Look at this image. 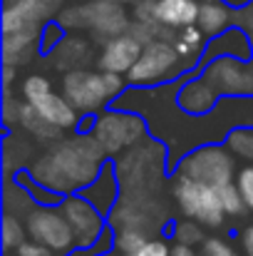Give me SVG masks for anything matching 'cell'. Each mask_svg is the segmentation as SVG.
Returning <instances> with one entry per match:
<instances>
[{"mask_svg": "<svg viewBox=\"0 0 253 256\" xmlns=\"http://www.w3.org/2000/svg\"><path fill=\"white\" fill-rule=\"evenodd\" d=\"M107 154L89 132L55 142L45 154L30 164V179L57 196H70L89 186L104 170Z\"/></svg>", "mask_w": 253, "mask_h": 256, "instance_id": "1", "label": "cell"}, {"mask_svg": "<svg viewBox=\"0 0 253 256\" xmlns=\"http://www.w3.org/2000/svg\"><path fill=\"white\" fill-rule=\"evenodd\" d=\"M124 92V80L117 72L107 70H72L62 78V94L72 102V107L82 114L102 112L109 102L119 100Z\"/></svg>", "mask_w": 253, "mask_h": 256, "instance_id": "2", "label": "cell"}, {"mask_svg": "<svg viewBox=\"0 0 253 256\" xmlns=\"http://www.w3.org/2000/svg\"><path fill=\"white\" fill-rule=\"evenodd\" d=\"M89 134L97 140L107 157H119L122 152H129L132 147L144 142L147 122L139 117V112H129L124 107L102 110L99 114H94Z\"/></svg>", "mask_w": 253, "mask_h": 256, "instance_id": "3", "label": "cell"}, {"mask_svg": "<svg viewBox=\"0 0 253 256\" xmlns=\"http://www.w3.org/2000/svg\"><path fill=\"white\" fill-rule=\"evenodd\" d=\"M164 160H167V152L157 142H142V144L132 147L127 154H119L114 172H117L122 192L154 194V189L162 182Z\"/></svg>", "mask_w": 253, "mask_h": 256, "instance_id": "4", "label": "cell"}, {"mask_svg": "<svg viewBox=\"0 0 253 256\" xmlns=\"http://www.w3.org/2000/svg\"><path fill=\"white\" fill-rule=\"evenodd\" d=\"M171 194H174L179 209L184 212V216L199 222L201 226H211V229L224 224L226 212L219 199V186L204 184L199 179H191V176L176 172L174 182H171Z\"/></svg>", "mask_w": 253, "mask_h": 256, "instance_id": "5", "label": "cell"}, {"mask_svg": "<svg viewBox=\"0 0 253 256\" xmlns=\"http://www.w3.org/2000/svg\"><path fill=\"white\" fill-rule=\"evenodd\" d=\"M167 209L154 194H139V192H122L119 202L107 216L109 229H139L154 236L164 224Z\"/></svg>", "mask_w": 253, "mask_h": 256, "instance_id": "6", "label": "cell"}, {"mask_svg": "<svg viewBox=\"0 0 253 256\" xmlns=\"http://www.w3.org/2000/svg\"><path fill=\"white\" fill-rule=\"evenodd\" d=\"M189 68H194V65L179 55L174 42L167 38H159V40L144 45L142 58L129 70L127 80L132 85H157V82L171 80L174 75H179L181 70H189Z\"/></svg>", "mask_w": 253, "mask_h": 256, "instance_id": "7", "label": "cell"}, {"mask_svg": "<svg viewBox=\"0 0 253 256\" xmlns=\"http://www.w3.org/2000/svg\"><path fill=\"white\" fill-rule=\"evenodd\" d=\"M20 92H22V100L27 104H32L42 117H47L62 132L75 130L80 124V112L72 107V102L65 94L52 90V82L45 75H27L22 80Z\"/></svg>", "mask_w": 253, "mask_h": 256, "instance_id": "8", "label": "cell"}, {"mask_svg": "<svg viewBox=\"0 0 253 256\" xmlns=\"http://www.w3.org/2000/svg\"><path fill=\"white\" fill-rule=\"evenodd\" d=\"M176 172L191 179H199L204 184H211V186H224L236 179V162H234L231 150H224L219 144H206V147L189 152L179 162Z\"/></svg>", "mask_w": 253, "mask_h": 256, "instance_id": "9", "label": "cell"}, {"mask_svg": "<svg viewBox=\"0 0 253 256\" xmlns=\"http://www.w3.org/2000/svg\"><path fill=\"white\" fill-rule=\"evenodd\" d=\"M25 224H27L30 239L55 249L60 256L77 246L75 232H72V226H70L60 204H37L30 212V216L25 219Z\"/></svg>", "mask_w": 253, "mask_h": 256, "instance_id": "10", "label": "cell"}, {"mask_svg": "<svg viewBox=\"0 0 253 256\" xmlns=\"http://www.w3.org/2000/svg\"><path fill=\"white\" fill-rule=\"evenodd\" d=\"M62 0H5L2 32H37L42 35L50 18H57Z\"/></svg>", "mask_w": 253, "mask_h": 256, "instance_id": "11", "label": "cell"}, {"mask_svg": "<svg viewBox=\"0 0 253 256\" xmlns=\"http://www.w3.org/2000/svg\"><path fill=\"white\" fill-rule=\"evenodd\" d=\"M204 78L221 97H253V65L241 58H214L204 68Z\"/></svg>", "mask_w": 253, "mask_h": 256, "instance_id": "12", "label": "cell"}, {"mask_svg": "<svg viewBox=\"0 0 253 256\" xmlns=\"http://www.w3.org/2000/svg\"><path fill=\"white\" fill-rule=\"evenodd\" d=\"M60 206H62V212H65V216H67L72 232H75L77 249L87 254V252L99 242V236L107 232V226H109V224H107V216H104L89 199H84L82 194H70V196H65Z\"/></svg>", "mask_w": 253, "mask_h": 256, "instance_id": "13", "label": "cell"}, {"mask_svg": "<svg viewBox=\"0 0 253 256\" xmlns=\"http://www.w3.org/2000/svg\"><path fill=\"white\" fill-rule=\"evenodd\" d=\"M132 22L124 10V2L117 0H89L84 2V30H92L102 40H112L122 32H129Z\"/></svg>", "mask_w": 253, "mask_h": 256, "instance_id": "14", "label": "cell"}, {"mask_svg": "<svg viewBox=\"0 0 253 256\" xmlns=\"http://www.w3.org/2000/svg\"><path fill=\"white\" fill-rule=\"evenodd\" d=\"M142 50H144V45L132 32H122L104 42V50H102L97 65H99V70H107V72L129 75V70L142 58Z\"/></svg>", "mask_w": 253, "mask_h": 256, "instance_id": "15", "label": "cell"}, {"mask_svg": "<svg viewBox=\"0 0 253 256\" xmlns=\"http://www.w3.org/2000/svg\"><path fill=\"white\" fill-rule=\"evenodd\" d=\"M219 92L206 78L199 80H186L184 85L176 90V102L186 114H209L219 104Z\"/></svg>", "mask_w": 253, "mask_h": 256, "instance_id": "16", "label": "cell"}, {"mask_svg": "<svg viewBox=\"0 0 253 256\" xmlns=\"http://www.w3.org/2000/svg\"><path fill=\"white\" fill-rule=\"evenodd\" d=\"M80 194H82L84 199H89L104 216H109V212L114 209V204L122 196V186H119V179H117L114 167L112 164H104V170L99 172V176L89 186H84Z\"/></svg>", "mask_w": 253, "mask_h": 256, "instance_id": "17", "label": "cell"}, {"mask_svg": "<svg viewBox=\"0 0 253 256\" xmlns=\"http://www.w3.org/2000/svg\"><path fill=\"white\" fill-rule=\"evenodd\" d=\"M89 42L82 35H67L50 50V65L60 72H72L89 62Z\"/></svg>", "mask_w": 253, "mask_h": 256, "instance_id": "18", "label": "cell"}, {"mask_svg": "<svg viewBox=\"0 0 253 256\" xmlns=\"http://www.w3.org/2000/svg\"><path fill=\"white\" fill-rule=\"evenodd\" d=\"M201 0H154V18L169 30L196 25Z\"/></svg>", "mask_w": 253, "mask_h": 256, "instance_id": "19", "label": "cell"}, {"mask_svg": "<svg viewBox=\"0 0 253 256\" xmlns=\"http://www.w3.org/2000/svg\"><path fill=\"white\" fill-rule=\"evenodd\" d=\"M37 32H2V65H12L20 70V65L30 62L37 45H40Z\"/></svg>", "mask_w": 253, "mask_h": 256, "instance_id": "20", "label": "cell"}, {"mask_svg": "<svg viewBox=\"0 0 253 256\" xmlns=\"http://www.w3.org/2000/svg\"><path fill=\"white\" fill-rule=\"evenodd\" d=\"M17 127H20L22 132L32 134V140H37V142H60V137H62V130L55 127L47 117H42V114H40L32 104H27L25 100H22V104H20Z\"/></svg>", "mask_w": 253, "mask_h": 256, "instance_id": "21", "label": "cell"}, {"mask_svg": "<svg viewBox=\"0 0 253 256\" xmlns=\"http://www.w3.org/2000/svg\"><path fill=\"white\" fill-rule=\"evenodd\" d=\"M234 12L224 0H201L199 2V20L196 25L204 30L206 38H216L221 32H226V28L231 25Z\"/></svg>", "mask_w": 253, "mask_h": 256, "instance_id": "22", "label": "cell"}, {"mask_svg": "<svg viewBox=\"0 0 253 256\" xmlns=\"http://www.w3.org/2000/svg\"><path fill=\"white\" fill-rule=\"evenodd\" d=\"M37 206L32 192L27 189V184H22L20 179H10L5 176V189H2V209L5 214H15L20 219H27L30 212Z\"/></svg>", "mask_w": 253, "mask_h": 256, "instance_id": "23", "label": "cell"}, {"mask_svg": "<svg viewBox=\"0 0 253 256\" xmlns=\"http://www.w3.org/2000/svg\"><path fill=\"white\" fill-rule=\"evenodd\" d=\"M32 144L25 140V134H10L5 140V154H2V164H5V176H12V172L22 170L25 162L32 160ZM35 162V160H32Z\"/></svg>", "mask_w": 253, "mask_h": 256, "instance_id": "24", "label": "cell"}, {"mask_svg": "<svg viewBox=\"0 0 253 256\" xmlns=\"http://www.w3.org/2000/svg\"><path fill=\"white\" fill-rule=\"evenodd\" d=\"M204 40H206V35H204V30L199 28V25H189V28H181V30H176V35H174V48L179 50V55L186 60V62H191L194 65V60L204 52Z\"/></svg>", "mask_w": 253, "mask_h": 256, "instance_id": "25", "label": "cell"}, {"mask_svg": "<svg viewBox=\"0 0 253 256\" xmlns=\"http://www.w3.org/2000/svg\"><path fill=\"white\" fill-rule=\"evenodd\" d=\"M214 50H219L216 58H221V55H231V58H241V60H246V58L251 55V42H249V38H246L241 30H229V32L216 35V40L206 48V52H214Z\"/></svg>", "mask_w": 253, "mask_h": 256, "instance_id": "26", "label": "cell"}, {"mask_svg": "<svg viewBox=\"0 0 253 256\" xmlns=\"http://www.w3.org/2000/svg\"><path fill=\"white\" fill-rule=\"evenodd\" d=\"M30 232H27V224L15 216V214H2V224H0V244H2V252L5 256H10L15 249H20L25 242H27Z\"/></svg>", "mask_w": 253, "mask_h": 256, "instance_id": "27", "label": "cell"}, {"mask_svg": "<svg viewBox=\"0 0 253 256\" xmlns=\"http://www.w3.org/2000/svg\"><path fill=\"white\" fill-rule=\"evenodd\" d=\"M152 236L139 229H114V252L124 256H134Z\"/></svg>", "mask_w": 253, "mask_h": 256, "instance_id": "28", "label": "cell"}, {"mask_svg": "<svg viewBox=\"0 0 253 256\" xmlns=\"http://www.w3.org/2000/svg\"><path fill=\"white\" fill-rule=\"evenodd\" d=\"M219 199H221V206H224L226 216H241L249 209V204H246V199H244L236 182H229V184L219 186Z\"/></svg>", "mask_w": 253, "mask_h": 256, "instance_id": "29", "label": "cell"}, {"mask_svg": "<svg viewBox=\"0 0 253 256\" xmlns=\"http://www.w3.org/2000/svg\"><path fill=\"white\" fill-rule=\"evenodd\" d=\"M226 147L241 160L253 162V127H236L226 137Z\"/></svg>", "mask_w": 253, "mask_h": 256, "instance_id": "30", "label": "cell"}, {"mask_svg": "<svg viewBox=\"0 0 253 256\" xmlns=\"http://www.w3.org/2000/svg\"><path fill=\"white\" fill-rule=\"evenodd\" d=\"M174 242L181 244V246H196V244H204L206 236H204L201 224L186 216L184 222H176L174 224Z\"/></svg>", "mask_w": 253, "mask_h": 256, "instance_id": "31", "label": "cell"}, {"mask_svg": "<svg viewBox=\"0 0 253 256\" xmlns=\"http://www.w3.org/2000/svg\"><path fill=\"white\" fill-rule=\"evenodd\" d=\"M20 104L22 100L20 97H12L10 90H5V100H2V122L12 130L17 127V117H20Z\"/></svg>", "mask_w": 253, "mask_h": 256, "instance_id": "32", "label": "cell"}, {"mask_svg": "<svg viewBox=\"0 0 253 256\" xmlns=\"http://www.w3.org/2000/svg\"><path fill=\"white\" fill-rule=\"evenodd\" d=\"M65 38V28L60 25V22H50V25H45V30H42V38H40V50H45V52H50L60 40Z\"/></svg>", "mask_w": 253, "mask_h": 256, "instance_id": "33", "label": "cell"}, {"mask_svg": "<svg viewBox=\"0 0 253 256\" xmlns=\"http://www.w3.org/2000/svg\"><path fill=\"white\" fill-rule=\"evenodd\" d=\"M201 256H239V254L234 252V246H231L226 239L211 236V239L204 242V252H201Z\"/></svg>", "mask_w": 253, "mask_h": 256, "instance_id": "34", "label": "cell"}, {"mask_svg": "<svg viewBox=\"0 0 253 256\" xmlns=\"http://www.w3.org/2000/svg\"><path fill=\"white\" fill-rule=\"evenodd\" d=\"M236 184H239V189H241L249 209L253 212V164L251 167H244V170L236 174Z\"/></svg>", "mask_w": 253, "mask_h": 256, "instance_id": "35", "label": "cell"}, {"mask_svg": "<svg viewBox=\"0 0 253 256\" xmlns=\"http://www.w3.org/2000/svg\"><path fill=\"white\" fill-rule=\"evenodd\" d=\"M10 256H60V254H57L55 249H50V246H45V244L30 239V242H25L20 249H15Z\"/></svg>", "mask_w": 253, "mask_h": 256, "instance_id": "36", "label": "cell"}, {"mask_svg": "<svg viewBox=\"0 0 253 256\" xmlns=\"http://www.w3.org/2000/svg\"><path fill=\"white\" fill-rule=\"evenodd\" d=\"M134 256H171V246L164 239H149Z\"/></svg>", "mask_w": 253, "mask_h": 256, "instance_id": "37", "label": "cell"}, {"mask_svg": "<svg viewBox=\"0 0 253 256\" xmlns=\"http://www.w3.org/2000/svg\"><path fill=\"white\" fill-rule=\"evenodd\" d=\"M15 72H17V68H12V65H2V90H10L12 80H15Z\"/></svg>", "mask_w": 253, "mask_h": 256, "instance_id": "38", "label": "cell"}, {"mask_svg": "<svg viewBox=\"0 0 253 256\" xmlns=\"http://www.w3.org/2000/svg\"><path fill=\"white\" fill-rule=\"evenodd\" d=\"M241 25H244V28H246V30L253 35V2L246 8V10H244V12H241Z\"/></svg>", "mask_w": 253, "mask_h": 256, "instance_id": "39", "label": "cell"}, {"mask_svg": "<svg viewBox=\"0 0 253 256\" xmlns=\"http://www.w3.org/2000/svg\"><path fill=\"white\" fill-rule=\"evenodd\" d=\"M244 252L246 256H253V224L244 232Z\"/></svg>", "mask_w": 253, "mask_h": 256, "instance_id": "40", "label": "cell"}, {"mask_svg": "<svg viewBox=\"0 0 253 256\" xmlns=\"http://www.w3.org/2000/svg\"><path fill=\"white\" fill-rule=\"evenodd\" d=\"M171 256H199L194 252V246H181V244H176L174 249H171Z\"/></svg>", "mask_w": 253, "mask_h": 256, "instance_id": "41", "label": "cell"}, {"mask_svg": "<svg viewBox=\"0 0 253 256\" xmlns=\"http://www.w3.org/2000/svg\"><path fill=\"white\" fill-rule=\"evenodd\" d=\"M117 2H134V5H137L139 0H117Z\"/></svg>", "mask_w": 253, "mask_h": 256, "instance_id": "42", "label": "cell"}, {"mask_svg": "<svg viewBox=\"0 0 253 256\" xmlns=\"http://www.w3.org/2000/svg\"><path fill=\"white\" fill-rule=\"evenodd\" d=\"M104 256H119V252H117V254H114V252H109V254H104ZM124 256V254H122Z\"/></svg>", "mask_w": 253, "mask_h": 256, "instance_id": "43", "label": "cell"}]
</instances>
